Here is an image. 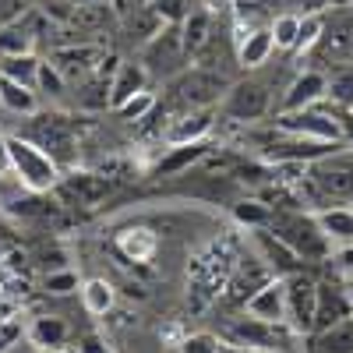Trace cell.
<instances>
[{
    "instance_id": "obj_1",
    "label": "cell",
    "mask_w": 353,
    "mask_h": 353,
    "mask_svg": "<svg viewBox=\"0 0 353 353\" xmlns=\"http://www.w3.org/2000/svg\"><path fill=\"white\" fill-rule=\"evenodd\" d=\"M241 254H244L241 237L226 233L219 241H209L191 258V265H188V304H191V311H205L223 297Z\"/></svg>"
},
{
    "instance_id": "obj_2",
    "label": "cell",
    "mask_w": 353,
    "mask_h": 353,
    "mask_svg": "<svg viewBox=\"0 0 353 353\" xmlns=\"http://www.w3.org/2000/svg\"><path fill=\"white\" fill-rule=\"evenodd\" d=\"M307 205V212H321L332 205H353V149L339 145L336 152L321 156L307 166V176L293 188Z\"/></svg>"
},
{
    "instance_id": "obj_3",
    "label": "cell",
    "mask_w": 353,
    "mask_h": 353,
    "mask_svg": "<svg viewBox=\"0 0 353 353\" xmlns=\"http://www.w3.org/2000/svg\"><path fill=\"white\" fill-rule=\"evenodd\" d=\"M269 230L301 261H325V258L336 254L332 241L325 237V230L318 226V216L307 212V209H279V212H272Z\"/></svg>"
},
{
    "instance_id": "obj_4",
    "label": "cell",
    "mask_w": 353,
    "mask_h": 353,
    "mask_svg": "<svg viewBox=\"0 0 353 353\" xmlns=\"http://www.w3.org/2000/svg\"><path fill=\"white\" fill-rule=\"evenodd\" d=\"M21 138L28 141H36L39 149L57 163V166H74L78 159V138H81V124H78V117L71 113H32L28 117V124L21 131Z\"/></svg>"
},
{
    "instance_id": "obj_5",
    "label": "cell",
    "mask_w": 353,
    "mask_h": 353,
    "mask_svg": "<svg viewBox=\"0 0 353 353\" xmlns=\"http://www.w3.org/2000/svg\"><path fill=\"white\" fill-rule=\"evenodd\" d=\"M8 152H11V173L18 176V184L32 194H53L61 184L64 170L57 166L36 141H28L21 134H8Z\"/></svg>"
},
{
    "instance_id": "obj_6",
    "label": "cell",
    "mask_w": 353,
    "mask_h": 353,
    "mask_svg": "<svg viewBox=\"0 0 353 353\" xmlns=\"http://www.w3.org/2000/svg\"><path fill=\"white\" fill-rule=\"evenodd\" d=\"M170 92L181 103V110H212V103H219L230 92V78L216 68L194 64L191 71H181L173 78Z\"/></svg>"
},
{
    "instance_id": "obj_7",
    "label": "cell",
    "mask_w": 353,
    "mask_h": 353,
    "mask_svg": "<svg viewBox=\"0 0 353 353\" xmlns=\"http://www.w3.org/2000/svg\"><path fill=\"white\" fill-rule=\"evenodd\" d=\"M223 339H226V343H241V346H254V350L286 353L301 336L290 329V321H261V318L241 314V318L226 321Z\"/></svg>"
},
{
    "instance_id": "obj_8",
    "label": "cell",
    "mask_w": 353,
    "mask_h": 353,
    "mask_svg": "<svg viewBox=\"0 0 353 353\" xmlns=\"http://www.w3.org/2000/svg\"><path fill=\"white\" fill-rule=\"evenodd\" d=\"M188 61L191 57L184 50V39H181V28L176 25H166L156 39L141 46V68L156 78H176L188 68Z\"/></svg>"
},
{
    "instance_id": "obj_9",
    "label": "cell",
    "mask_w": 353,
    "mask_h": 353,
    "mask_svg": "<svg viewBox=\"0 0 353 353\" xmlns=\"http://www.w3.org/2000/svg\"><path fill=\"white\" fill-rule=\"evenodd\" d=\"M276 128L286 134H297V138H314V141H332V145H346L343 141V124H339V113L336 110H293V113H279L276 117Z\"/></svg>"
},
{
    "instance_id": "obj_10",
    "label": "cell",
    "mask_w": 353,
    "mask_h": 353,
    "mask_svg": "<svg viewBox=\"0 0 353 353\" xmlns=\"http://www.w3.org/2000/svg\"><path fill=\"white\" fill-rule=\"evenodd\" d=\"M272 279H279L272 269H269V261H265L258 251H244L241 254V261H237V269H233V276H230V283H226V304H233V307H248V301L254 297L258 290H265Z\"/></svg>"
},
{
    "instance_id": "obj_11",
    "label": "cell",
    "mask_w": 353,
    "mask_h": 353,
    "mask_svg": "<svg viewBox=\"0 0 353 353\" xmlns=\"http://www.w3.org/2000/svg\"><path fill=\"white\" fill-rule=\"evenodd\" d=\"M53 194L64 209H92L110 194V176L99 170H68Z\"/></svg>"
},
{
    "instance_id": "obj_12",
    "label": "cell",
    "mask_w": 353,
    "mask_h": 353,
    "mask_svg": "<svg viewBox=\"0 0 353 353\" xmlns=\"http://www.w3.org/2000/svg\"><path fill=\"white\" fill-rule=\"evenodd\" d=\"M314 314H318V283L304 272L286 276V321L297 336L314 332Z\"/></svg>"
},
{
    "instance_id": "obj_13",
    "label": "cell",
    "mask_w": 353,
    "mask_h": 353,
    "mask_svg": "<svg viewBox=\"0 0 353 353\" xmlns=\"http://www.w3.org/2000/svg\"><path fill=\"white\" fill-rule=\"evenodd\" d=\"M103 57H106V50L99 43H68V46H57L50 53V64L61 71V78L68 85H81L85 78L96 74Z\"/></svg>"
},
{
    "instance_id": "obj_14",
    "label": "cell",
    "mask_w": 353,
    "mask_h": 353,
    "mask_svg": "<svg viewBox=\"0 0 353 353\" xmlns=\"http://www.w3.org/2000/svg\"><path fill=\"white\" fill-rule=\"evenodd\" d=\"M269 106H272V96L261 81H237V85H230V92L223 96V117H230V121H237V124L261 121V117L269 113Z\"/></svg>"
},
{
    "instance_id": "obj_15",
    "label": "cell",
    "mask_w": 353,
    "mask_h": 353,
    "mask_svg": "<svg viewBox=\"0 0 353 353\" xmlns=\"http://www.w3.org/2000/svg\"><path fill=\"white\" fill-rule=\"evenodd\" d=\"M216 128V113L212 110H181L170 117V124L163 128L166 145H191V141H209Z\"/></svg>"
},
{
    "instance_id": "obj_16",
    "label": "cell",
    "mask_w": 353,
    "mask_h": 353,
    "mask_svg": "<svg viewBox=\"0 0 353 353\" xmlns=\"http://www.w3.org/2000/svg\"><path fill=\"white\" fill-rule=\"evenodd\" d=\"M39 32H43L39 11H25L18 21L0 25V57H25V53H32Z\"/></svg>"
},
{
    "instance_id": "obj_17",
    "label": "cell",
    "mask_w": 353,
    "mask_h": 353,
    "mask_svg": "<svg viewBox=\"0 0 353 353\" xmlns=\"http://www.w3.org/2000/svg\"><path fill=\"white\" fill-rule=\"evenodd\" d=\"M325 96H329V74H321V71H304V74L293 78V85L283 92L279 113H293V110L318 106Z\"/></svg>"
},
{
    "instance_id": "obj_18",
    "label": "cell",
    "mask_w": 353,
    "mask_h": 353,
    "mask_svg": "<svg viewBox=\"0 0 353 353\" xmlns=\"http://www.w3.org/2000/svg\"><path fill=\"white\" fill-rule=\"evenodd\" d=\"M353 318V297L343 283H318V314H314V332L329 329L336 321Z\"/></svg>"
},
{
    "instance_id": "obj_19",
    "label": "cell",
    "mask_w": 353,
    "mask_h": 353,
    "mask_svg": "<svg viewBox=\"0 0 353 353\" xmlns=\"http://www.w3.org/2000/svg\"><path fill=\"white\" fill-rule=\"evenodd\" d=\"M251 241H254V251H258L265 261H269V269H272L279 279H286V276H293V272H301V258L293 254L269 226L251 230Z\"/></svg>"
},
{
    "instance_id": "obj_20",
    "label": "cell",
    "mask_w": 353,
    "mask_h": 353,
    "mask_svg": "<svg viewBox=\"0 0 353 353\" xmlns=\"http://www.w3.org/2000/svg\"><path fill=\"white\" fill-rule=\"evenodd\" d=\"M212 152V145L209 141H191V145H170V149L156 159V166H152V173L156 176H181V173H188L191 166H198V163H205V156Z\"/></svg>"
},
{
    "instance_id": "obj_21",
    "label": "cell",
    "mask_w": 353,
    "mask_h": 353,
    "mask_svg": "<svg viewBox=\"0 0 353 353\" xmlns=\"http://www.w3.org/2000/svg\"><path fill=\"white\" fill-rule=\"evenodd\" d=\"M113 248L121 251L128 261L145 265V261H152V258H156V251H159V233H156V230H149V226H128V230L117 233Z\"/></svg>"
},
{
    "instance_id": "obj_22",
    "label": "cell",
    "mask_w": 353,
    "mask_h": 353,
    "mask_svg": "<svg viewBox=\"0 0 353 353\" xmlns=\"http://www.w3.org/2000/svg\"><path fill=\"white\" fill-rule=\"evenodd\" d=\"M244 314L261 321H286V279H272L265 290H258L248 301Z\"/></svg>"
},
{
    "instance_id": "obj_23",
    "label": "cell",
    "mask_w": 353,
    "mask_h": 353,
    "mask_svg": "<svg viewBox=\"0 0 353 353\" xmlns=\"http://www.w3.org/2000/svg\"><path fill=\"white\" fill-rule=\"evenodd\" d=\"M318 226L325 230V237L332 241V248H350L353 244V205H332V209L314 212Z\"/></svg>"
},
{
    "instance_id": "obj_24",
    "label": "cell",
    "mask_w": 353,
    "mask_h": 353,
    "mask_svg": "<svg viewBox=\"0 0 353 353\" xmlns=\"http://www.w3.org/2000/svg\"><path fill=\"white\" fill-rule=\"evenodd\" d=\"M318 46H321V53H325L329 61H350L353 57V18L350 14H336V21L325 25Z\"/></svg>"
},
{
    "instance_id": "obj_25",
    "label": "cell",
    "mask_w": 353,
    "mask_h": 353,
    "mask_svg": "<svg viewBox=\"0 0 353 353\" xmlns=\"http://www.w3.org/2000/svg\"><path fill=\"white\" fill-rule=\"evenodd\" d=\"M145 81H149V71L141 68V61L134 64H121L113 85H110V110H121L128 99H134L138 92H145Z\"/></svg>"
},
{
    "instance_id": "obj_26",
    "label": "cell",
    "mask_w": 353,
    "mask_h": 353,
    "mask_svg": "<svg viewBox=\"0 0 353 353\" xmlns=\"http://www.w3.org/2000/svg\"><path fill=\"white\" fill-rule=\"evenodd\" d=\"M307 353H353V318L307 336Z\"/></svg>"
},
{
    "instance_id": "obj_27",
    "label": "cell",
    "mask_w": 353,
    "mask_h": 353,
    "mask_svg": "<svg viewBox=\"0 0 353 353\" xmlns=\"http://www.w3.org/2000/svg\"><path fill=\"white\" fill-rule=\"evenodd\" d=\"M181 39H184V50L191 61L205 53V46L212 43V14L209 11H191L184 21H181Z\"/></svg>"
},
{
    "instance_id": "obj_28",
    "label": "cell",
    "mask_w": 353,
    "mask_h": 353,
    "mask_svg": "<svg viewBox=\"0 0 353 353\" xmlns=\"http://www.w3.org/2000/svg\"><path fill=\"white\" fill-rule=\"evenodd\" d=\"M0 106L8 113H18V117H32V113H39V92L0 74Z\"/></svg>"
},
{
    "instance_id": "obj_29",
    "label": "cell",
    "mask_w": 353,
    "mask_h": 353,
    "mask_svg": "<svg viewBox=\"0 0 353 353\" xmlns=\"http://www.w3.org/2000/svg\"><path fill=\"white\" fill-rule=\"evenodd\" d=\"M68 336H71V329H68V321L64 318H57V314H39L36 321H32V329H28V339H32L39 350H61L64 343H68Z\"/></svg>"
},
{
    "instance_id": "obj_30",
    "label": "cell",
    "mask_w": 353,
    "mask_h": 353,
    "mask_svg": "<svg viewBox=\"0 0 353 353\" xmlns=\"http://www.w3.org/2000/svg\"><path fill=\"white\" fill-rule=\"evenodd\" d=\"M272 50H276V39H272V25L269 28H258V32H251L241 46H237V61H241V68H261L265 61L272 57Z\"/></svg>"
},
{
    "instance_id": "obj_31",
    "label": "cell",
    "mask_w": 353,
    "mask_h": 353,
    "mask_svg": "<svg viewBox=\"0 0 353 353\" xmlns=\"http://www.w3.org/2000/svg\"><path fill=\"white\" fill-rule=\"evenodd\" d=\"M113 18V4L110 0H103V4H81V8H71L64 14V21L71 28H78V32H99V28H106Z\"/></svg>"
},
{
    "instance_id": "obj_32",
    "label": "cell",
    "mask_w": 353,
    "mask_h": 353,
    "mask_svg": "<svg viewBox=\"0 0 353 353\" xmlns=\"http://www.w3.org/2000/svg\"><path fill=\"white\" fill-rule=\"evenodd\" d=\"M81 304L88 314H96V318H106L117 304V293L106 279H85L81 283Z\"/></svg>"
},
{
    "instance_id": "obj_33",
    "label": "cell",
    "mask_w": 353,
    "mask_h": 353,
    "mask_svg": "<svg viewBox=\"0 0 353 353\" xmlns=\"http://www.w3.org/2000/svg\"><path fill=\"white\" fill-rule=\"evenodd\" d=\"M39 71H43V61H39L36 53H25V57H0V74L11 78V81H21V85H28V88H36Z\"/></svg>"
},
{
    "instance_id": "obj_34",
    "label": "cell",
    "mask_w": 353,
    "mask_h": 353,
    "mask_svg": "<svg viewBox=\"0 0 353 353\" xmlns=\"http://www.w3.org/2000/svg\"><path fill=\"white\" fill-rule=\"evenodd\" d=\"M110 78L103 74H92V78H85L78 85V106L88 110V113H96V110H106L110 106Z\"/></svg>"
},
{
    "instance_id": "obj_35",
    "label": "cell",
    "mask_w": 353,
    "mask_h": 353,
    "mask_svg": "<svg viewBox=\"0 0 353 353\" xmlns=\"http://www.w3.org/2000/svg\"><path fill=\"white\" fill-rule=\"evenodd\" d=\"M233 219H237L241 226H248V233L261 230V226L272 223V205H265L261 198H244V201L233 205Z\"/></svg>"
},
{
    "instance_id": "obj_36",
    "label": "cell",
    "mask_w": 353,
    "mask_h": 353,
    "mask_svg": "<svg viewBox=\"0 0 353 353\" xmlns=\"http://www.w3.org/2000/svg\"><path fill=\"white\" fill-rule=\"evenodd\" d=\"M321 32H325V18H321V14H304V18H301L297 43H293V53H297V57L311 53V50L321 43Z\"/></svg>"
},
{
    "instance_id": "obj_37",
    "label": "cell",
    "mask_w": 353,
    "mask_h": 353,
    "mask_svg": "<svg viewBox=\"0 0 353 353\" xmlns=\"http://www.w3.org/2000/svg\"><path fill=\"white\" fill-rule=\"evenodd\" d=\"M329 96H332V103H339V106H353V68L350 64H339L332 74H329Z\"/></svg>"
},
{
    "instance_id": "obj_38",
    "label": "cell",
    "mask_w": 353,
    "mask_h": 353,
    "mask_svg": "<svg viewBox=\"0 0 353 353\" xmlns=\"http://www.w3.org/2000/svg\"><path fill=\"white\" fill-rule=\"evenodd\" d=\"M159 103H156V96L152 92H138L134 99H128L121 110H117V117H121V121H128V124H141L145 117H149L152 110H156Z\"/></svg>"
},
{
    "instance_id": "obj_39",
    "label": "cell",
    "mask_w": 353,
    "mask_h": 353,
    "mask_svg": "<svg viewBox=\"0 0 353 353\" xmlns=\"http://www.w3.org/2000/svg\"><path fill=\"white\" fill-rule=\"evenodd\" d=\"M297 32H301V18H297V14H279V18L272 21L276 50H293V43H297Z\"/></svg>"
},
{
    "instance_id": "obj_40",
    "label": "cell",
    "mask_w": 353,
    "mask_h": 353,
    "mask_svg": "<svg viewBox=\"0 0 353 353\" xmlns=\"http://www.w3.org/2000/svg\"><path fill=\"white\" fill-rule=\"evenodd\" d=\"M176 353H223V339L219 336H209V332H194V336H184Z\"/></svg>"
},
{
    "instance_id": "obj_41",
    "label": "cell",
    "mask_w": 353,
    "mask_h": 353,
    "mask_svg": "<svg viewBox=\"0 0 353 353\" xmlns=\"http://www.w3.org/2000/svg\"><path fill=\"white\" fill-rule=\"evenodd\" d=\"M64 88H68V81L61 78V71H57L50 61H43V71H39V81H36V92H46V96H64Z\"/></svg>"
},
{
    "instance_id": "obj_42",
    "label": "cell",
    "mask_w": 353,
    "mask_h": 353,
    "mask_svg": "<svg viewBox=\"0 0 353 353\" xmlns=\"http://www.w3.org/2000/svg\"><path fill=\"white\" fill-rule=\"evenodd\" d=\"M152 11L166 21V25H176L191 14V4L188 0H152Z\"/></svg>"
},
{
    "instance_id": "obj_43",
    "label": "cell",
    "mask_w": 353,
    "mask_h": 353,
    "mask_svg": "<svg viewBox=\"0 0 353 353\" xmlns=\"http://www.w3.org/2000/svg\"><path fill=\"white\" fill-rule=\"evenodd\" d=\"M43 286H46V293H57V297H64V293H71V290H81L78 272H71V269H57V272H50Z\"/></svg>"
},
{
    "instance_id": "obj_44",
    "label": "cell",
    "mask_w": 353,
    "mask_h": 353,
    "mask_svg": "<svg viewBox=\"0 0 353 353\" xmlns=\"http://www.w3.org/2000/svg\"><path fill=\"white\" fill-rule=\"evenodd\" d=\"M18 336H21V318L4 321V325H0V353H8V350L18 343Z\"/></svg>"
},
{
    "instance_id": "obj_45",
    "label": "cell",
    "mask_w": 353,
    "mask_h": 353,
    "mask_svg": "<svg viewBox=\"0 0 353 353\" xmlns=\"http://www.w3.org/2000/svg\"><path fill=\"white\" fill-rule=\"evenodd\" d=\"M78 350H81V353H113V350L106 346V339H99V336H85V339L78 343Z\"/></svg>"
},
{
    "instance_id": "obj_46",
    "label": "cell",
    "mask_w": 353,
    "mask_h": 353,
    "mask_svg": "<svg viewBox=\"0 0 353 353\" xmlns=\"http://www.w3.org/2000/svg\"><path fill=\"white\" fill-rule=\"evenodd\" d=\"M11 173V152H8V134H0V176Z\"/></svg>"
},
{
    "instance_id": "obj_47",
    "label": "cell",
    "mask_w": 353,
    "mask_h": 353,
    "mask_svg": "<svg viewBox=\"0 0 353 353\" xmlns=\"http://www.w3.org/2000/svg\"><path fill=\"white\" fill-rule=\"evenodd\" d=\"M223 353H272V350H254V346H241V343H226L223 339Z\"/></svg>"
},
{
    "instance_id": "obj_48",
    "label": "cell",
    "mask_w": 353,
    "mask_h": 353,
    "mask_svg": "<svg viewBox=\"0 0 353 353\" xmlns=\"http://www.w3.org/2000/svg\"><path fill=\"white\" fill-rule=\"evenodd\" d=\"M209 4V11H219V8H233V0H205Z\"/></svg>"
},
{
    "instance_id": "obj_49",
    "label": "cell",
    "mask_w": 353,
    "mask_h": 353,
    "mask_svg": "<svg viewBox=\"0 0 353 353\" xmlns=\"http://www.w3.org/2000/svg\"><path fill=\"white\" fill-rule=\"evenodd\" d=\"M50 353H81V350H74V346H61V350H50Z\"/></svg>"
},
{
    "instance_id": "obj_50",
    "label": "cell",
    "mask_w": 353,
    "mask_h": 353,
    "mask_svg": "<svg viewBox=\"0 0 353 353\" xmlns=\"http://www.w3.org/2000/svg\"><path fill=\"white\" fill-rule=\"evenodd\" d=\"M329 4H332V8H346V4H350V0H329Z\"/></svg>"
},
{
    "instance_id": "obj_51",
    "label": "cell",
    "mask_w": 353,
    "mask_h": 353,
    "mask_svg": "<svg viewBox=\"0 0 353 353\" xmlns=\"http://www.w3.org/2000/svg\"><path fill=\"white\" fill-rule=\"evenodd\" d=\"M350 297H353V286H350Z\"/></svg>"
},
{
    "instance_id": "obj_52",
    "label": "cell",
    "mask_w": 353,
    "mask_h": 353,
    "mask_svg": "<svg viewBox=\"0 0 353 353\" xmlns=\"http://www.w3.org/2000/svg\"><path fill=\"white\" fill-rule=\"evenodd\" d=\"M350 110H353V106H350Z\"/></svg>"
}]
</instances>
